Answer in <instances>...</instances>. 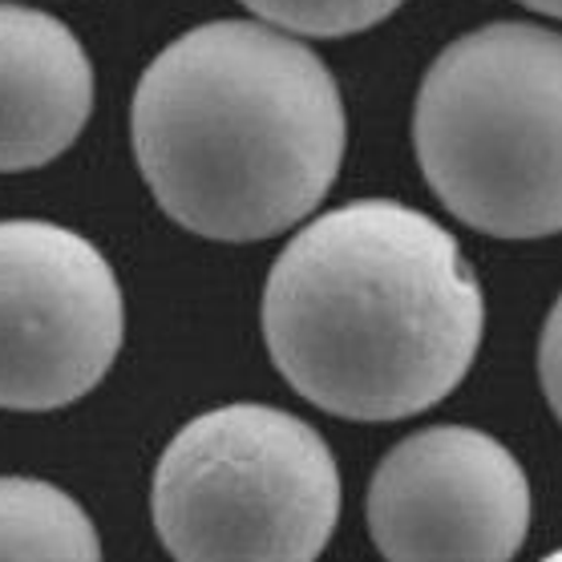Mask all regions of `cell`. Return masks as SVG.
<instances>
[{
	"mask_svg": "<svg viewBox=\"0 0 562 562\" xmlns=\"http://www.w3.org/2000/svg\"><path fill=\"white\" fill-rule=\"evenodd\" d=\"M150 506L175 559H316L340 522V465L307 422L239 401L175 434Z\"/></svg>",
	"mask_w": 562,
	"mask_h": 562,
	"instance_id": "277c9868",
	"label": "cell"
},
{
	"mask_svg": "<svg viewBox=\"0 0 562 562\" xmlns=\"http://www.w3.org/2000/svg\"><path fill=\"white\" fill-rule=\"evenodd\" d=\"M263 25L292 37H352L381 25L405 0H239Z\"/></svg>",
	"mask_w": 562,
	"mask_h": 562,
	"instance_id": "9c48e42d",
	"label": "cell"
},
{
	"mask_svg": "<svg viewBox=\"0 0 562 562\" xmlns=\"http://www.w3.org/2000/svg\"><path fill=\"white\" fill-rule=\"evenodd\" d=\"M126 304L110 259L57 223H0V409L49 413L114 369Z\"/></svg>",
	"mask_w": 562,
	"mask_h": 562,
	"instance_id": "5b68a950",
	"label": "cell"
},
{
	"mask_svg": "<svg viewBox=\"0 0 562 562\" xmlns=\"http://www.w3.org/2000/svg\"><path fill=\"white\" fill-rule=\"evenodd\" d=\"M518 4H522V9H530V13L550 16V21H554V16H559V9H562V0H518Z\"/></svg>",
	"mask_w": 562,
	"mask_h": 562,
	"instance_id": "8fae6325",
	"label": "cell"
},
{
	"mask_svg": "<svg viewBox=\"0 0 562 562\" xmlns=\"http://www.w3.org/2000/svg\"><path fill=\"white\" fill-rule=\"evenodd\" d=\"M538 381L547 393L550 409L559 413V312H550L547 328H542V345H538Z\"/></svg>",
	"mask_w": 562,
	"mask_h": 562,
	"instance_id": "30bf717a",
	"label": "cell"
},
{
	"mask_svg": "<svg viewBox=\"0 0 562 562\" xmlns=\"http://www.w3.org/2000/svg\"><path fill=\"white\" fill-rule=\"evenodd\" d=\"M0 559H102V538L65 490L0 477Z\"/></svg>",
	"mask_w": 562,
	"mask_h": 562,
	"instance_id": "ba28073f",
	"label": "cell"
},
{
	"mask_svg": "<svg viewBox=\"0 0 562 562\" xmlns=\"http://www.w3.org/2000/svg\"><path fill=\"white\" fill-rule=\"evenodd\" d=\"M134 158L179 227L259 244L304 223L345 162V98L304 41L211 21L150 61L130 110Z\"/></svg>",
	"mask_w": 562,
	"mask_h": 562,
	"instance_id": "7a4b0ae2",
	"label": "cell"
},
{
	"mask_svg": "<svg viewBox=\"0 0 562 562\" xmlns=\"http://www.w3.org/2000/svg\"><path fill=\"white\" fill-rule=\"evenodd\" d=\"M93 65L53 13L0 4V175L61 158L90 122Z\"/></svg>",
	"mask_w": 562,
	"mask_h": 562,
	"instance_id": "52a82bcc",
	"label": "cell"
},
{
	"mask_svg": "<svg viewBox=\"0 0 562 562\" xmlns=\"http://www.w3.org/2000/svg\"><path fill=\"white\" fill-rule=\"evenodd\" d=\"M486 300L458 239L393 199L312 218L263 283V345L316 409L401 422L446 401L482 348Z\"/></svg>",
	"mask_w": 562,
	"mask_h": 562,
	"instance_id": "6da1fadb",
	"label": "cell"
},
{
	"mask_svg": "<svg viewBox=\"0 0 562 562\" xmlns=\"http://www.w3.org/2000/svg\"><path fill=\"white\" fill-rule=\"evenodd\" d=\"M364 514L389 559H510L530 535L535 498L498 437L434 425L384 453Z\"/></svg>",
	"mask_w": 562,
	"mask_h": 562,
	"instance_id": "8992f818",
	"label": "cell"
},
{
	"mask_svg": "<svg viewBox=\"0 0 562 562\" xmlns=\"http://www.w3.org/2000/svg\"><path fill=\"white\" fill-rule=\"evenodd\" d=\"M562 41L530 21L473 29L441 49L413 110L434 194L494 239H547L562 223Z\"/></svg>",
	"mask_w": 562,
	"mask_h": 562,
	"instance_id": "3957f363",
	"label": "cell"
}]
</instances>
